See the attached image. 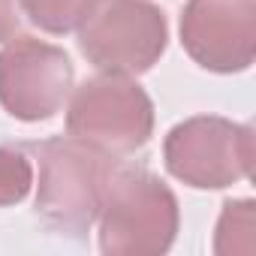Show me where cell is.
Returning a JSON list of instances; mask_svg holds the SVG:
<instances>
[{
    "label": "cell",
    "instance_id": "6da1fadb",
    "mask_svg": "<svg viewBox=\"0 0 256 256\" xmlns=\"http://www.w3.org/2000/svg\"><path fill=\"white\" fill-rule=\"evenodd\" d=\"M100 250L108 256H160L178 235V199L145 166L114 163L100 205Z\"/></svg>",
    "mask_w": 256,
    "mask_h": 256
},
{
    "label": "cell",
    "instance_id": "7a4b0ae2",
    "mask_svg": "<svg viewBox=\"0 0 256 256\" xmlns=\"http://www.w3.org/2000/svg\"><path fill=\"white\" fill-rule=\"evenodd\" d=\"M28 151L40 163L34 205L40 220L60 235L82 238L100 217L102 190L118 160L76 136L34 142Z\"/></svg>",
    "mask_w": 256,
    "mask_h": 256
},
{
    "label": "cell",
    "instance_id": "3957f363",
    "mask_svg": "<svg viewBox=\"0 0 256 256\" xmlns=\"http://www.w3.org/2000/svg\"><path fill=\"white\" fill-rule=\"evenodd\" d=\"M66 133L112 154H133L154 133V102L130 76H94L72 90Z\"/></svg>",
    "mask_w": 256,
    "mask_h": 256
},
{
    "label": "cell",
    "instance_id": "277c9868",
    "mask_svg": "<svg viewBox=\"0 0 256 256\" xmlns=\"http://www.w3.org/2000/svg\"><path fill=\"white\" fill-rule=\"evenodd\" d=\"M166 16L148 0H100L78 28V52L112 76H142L166 52Z\"/></svg>",
    "mask_w": 256,
    "mask_h": 256
},
{
    "label": "cell",
    "instance_id": "5b68a950",
    "mask_svg": "<svg viewBox=\"0 0 256 256\" xmlns=\"http://www.w3.org/2000/svg\"><path fill=\"white\" fill-rule=\"evenodd\" d=\"M172 178L196 190H223L253 172V130L217 114H196L175 124L163 142Z\"/></svg>",
    "mask_w": 256,
    "mask_h": 256
},
{
    "label": "cell",
    "instance_id": "8992f818",
    "mask_svg": "<svg viewBox=\"0 0 256 256\" xmlns=\"http://www.w3.org/2000/svg\"><path fill=\"white\" fill-rule=\"evenodd\" d=\"M76 70L64 48L36 36H12L0 52V106L16 120H48L72 94Z\"/></svg>",
    "mask_w": 256,
    "mask_h": 256
},
{
    "label": "cell",
    "instance_id": "52a82bcc",
    "mask_svg": "<svg viewBox=\"0 0 256 256\" xmlns=\"http://www.w3.org/2000/svg\"><path fill=\"white\" fill-rule=\"evenodd\" d=\"M181 46L208 72H244L256 58V0H190Z\"/></svg>",
    "mask_w": 256,
    "mask_h": 256
},
{
    "label": "cell",
    "instance_id": "ba28073f",
    "mask_svg": "<svg viewBox=\"0 0 256 256\" xmlns=\"http://www.w3.org/2000/svg\"><path fill=\"white\" fill-rule=\"evenodd\" d=\"M24 18L46 34H72L96 10L100 0H18Z\"/></svg>",
    "mask_w": 256,
    "mask_h": 256
},
{
    "label": "cell",
    "instance_id": "9c48e42d",
    "mask_svg": "<svg viewBox=\"0 0 256 256\" xmlns=\"http://www.w3.org/2000/svg\"><path fill=\"white\" fill-rule=\"evenodd\" d=\"M253 199H229L223 205L214 250L220 256L229 253H253Z\"/></svg>",
    "mask_w": 256,
    "mask_h": 256
},
{
    "label": "cell",
    "instance_id": "30bf717a",
    "mask_svg": "<svg viewBox=\"0 0 256 256\" xmlns=\"http://www.w3.org/2000/svg\"><path fill=\"white\" fill-rule=\"evenodd\" d=\"M34 184L30 160L22 148H0V208L16 205L28 196Z\"/></svg>",
    "mask_w": 256,
    "mask_h": 256
},
{
    "label": "cell",
    "instance_id": "8fae6325",
    "mask_svg": "<svg viewBox=\"0 0 256 256\" xmlns=\"http://www.w3.org/2000/svg\"><path fill=\"white\" fill-rule=\"evenodd\" d=\"M24 28V12L18 0H0V42H10Z\"/></svg>",
    "mask_w": 256,
    "mask_h": 256
}]
</instances>
